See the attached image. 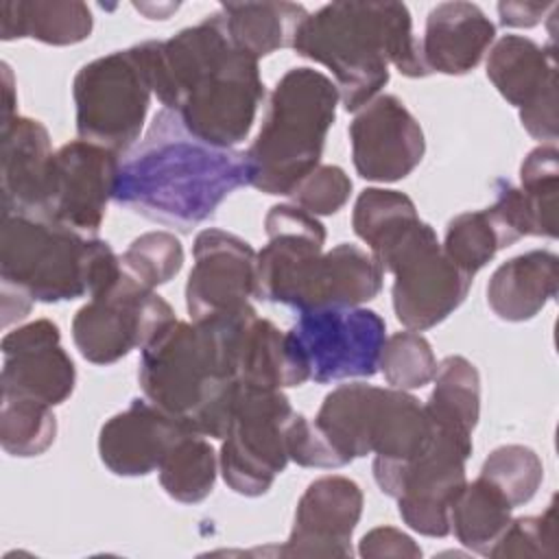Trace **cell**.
Segmentation results:
<instances>
[{"label": "cell", "instance_id": "cell-1", "mask_svg": "<svg viewBox=\"0 0 559 559\" xmlns=\"http://www.w3.org/2000/svg\"><path fill=\"white\" fill-rule=\"evenodd\" d=\"M153 94L201 142L238 146L264 98L258 59L238 50L216 15L168 39L142 41Z\"/></svg>", "mask_w": 559, "mask_h": 559}, {"label": "cell", "instance_id": "cell-2", "mask_svg": "<svg viewBox=\"0 0 559 559\" xmlns=\"http://www.w3.org/2000/svg\"><path fill=\"white\" fill-rule=\"evenodd\" d=\"M247 181L245 151L216 148L170 109L155 114L144 138L120 164L114 201L164 227L192 231Z\"/></svg>", "mask_w": 559, "mask_h": 559}, {"label": "cell", "instance_id": "cell-3", "mask_svg": "<svg viewBox=\"0 0 559 559\" xmlns=\"http://www.w3.org/2000/svg\"><path fill=\"white\" fill-rule=\"evenodd\" d=\"M293 50L325 66L345 111H358L389 83V66L408 79L430 72L404 2H330L301 22Z\"/></svg>", "mask_w": 559, "mask_h": 559}, {"label": "cell", "instance_id": "cell-4", "mask_svg": "<svg viewBox=\"0 0 559 559\" xmlns=\"http://www.w3.org/2000/svg\"><path fill=\"white\" fill-rule=\"evenodd\" d=\"M138 380L144 397L197 435L223 439L238 382L229 376L207 321L168 323L142 347Z\"/></svg>", "mask_w": 559, "mask_h": 559}, {"label": "cell", "instance_id": "cell-5", "mask_svg": "<svg viewBox=\"0 0 559 559\" xmlns=\"http://www.w3.org/2000/svg\"><path fill=\"white\" fill-rule=\"evenodd\" d=\"M120 275V255L109 242L41 218L2 214L0 284L26 293L33 301L94 297Z\"/></svg>", "mask_w": 559, "mask_h": 559}, {"label": "cell", "instance_id": "cell-6", "mask_svg": "<svg viewBox=\"0 0 559 559\" xmlns=\"http://www.w3.org/2000/svg\"><path fill=\"white\" fill-rule=\"evenodd\" d=\"M338 103L330 76L314 68H290L273 87L262 127L245 151L249 186L288 197L319 166Z\"/></svg>", "mask_w": 559, "mask_h": 559}, {"label": "cell", "instance_id": "cell-7", "mask_svg": "<svg viewBox=\"0 0 559 559\" xmlns=\"http://www.w3.org/2000/svg\"><path fill=\"white\" fill-rule=\"evenodd\" d=\"M151 94L153 85L142 44L85 63L72 81L79 140L118 155L131 151L144 129Z\"/></svg>", "mask_w": 559, "mask_h": 559}, {"label": "cell", "instance_id": "cell-8", "mask_svg": "<svg viewBox=\"0 0 559 559\" xmlns=\"http://www.w3.org/2000/svg\"><path fill=\"white\" fill-rule=\"evenodd\" d=\"M293 417L280 389L238 384L218 454V472L231 491L258 498L271 489L290 461L286 439Z\"/></svg>", "mask_w": 559, "mask_h": 559}, {"label": "cell", "instance_id": "cell-9", "mask_svg": "<svg viewBox=\"0 0 559 559\" xmlns=\"http://www.w3.org/2000/svg\"><path fill=\"white\" fill-rule=\"evenodd\" d=\"M393 273V310L406 330H428L445 321L467 297L472 277L443 251L435 229L419 221L380 262Z\"/></svg>", "mask_w": 559, "mask_h": 559}, {"label": "cell", "instance_id": "cell-10", "mask_svg": "<svg viewBox=\"0 0 559 559\" xmlns=\"http://www.w3.org/2000/svg\"><path fill=\"white\" fill-rule=\"evenodd\" d=\"M175 319L164 297L122 271L109 288L76 310L72 341L87 362L111 365L148 345Z\"/></svg>", "mask_w": 559, "mask_h": 559}, {"label": "cell", "instance_id": "cell-11", "mask_svg": "<svg viewBox=\"0 0 559 559\" xmlns=\"http://www.w3.org/2000/svg\"><path fill=\"white\" fill-rule=\"evenodd\" d=\"M288 336L317 384L371 378L386 341L384 319L369 308H319L299 312Z\"/></svg>", "mask_w": 559, "mask_h": 559}, {"label": "cell", "instance_id": "cell-12", "mask_svg": "<svg viewBox=\"0 0 559 559\" xmlns=\"http://www.w3.org/2000/svg\"><path fill=\"white\" fill-rule=\"evenodd\" d=\"M474 448L441 432L417 459L397 467H373L382 493L397 500L400 518L408 528L426 537L450 533V507L465 487V461Z\"/></svg>", "mask_w": 559, "mask_h": 559}, {"label": "cell", "instance_id": "cell-13", "mask_svg": "<svg viewBox=\"0 0 559 559\" xmlns=\"http://www.w3.org/2000/svg\"><path fill=\"white\" fill-rule=\"evenodd\" d=\"M118 153L85 140H72L50 159L39 218L96 236L118 179Z\"/></svg>", "mask_w": 559, "mask_h": 559}, {"label": "cell", "instance_id": "cell-14", "mask_svg": "<svg viewBox=\"0 0 559 559\" xmlns=\"http://www.w3.org/2000/svg\"><path fill=\"white\" fill-rule=\"evenodd\" d=\"M487 79L520 111V122L535 140L555 144L557 57L555 46H539L524 35H504L489 50Z\"/></svg>", "mask_w": 559, "mask_h": 559}, {"label": "cell", "instance_id": "cell-15", "mask_svg": "<svg viewBox=\"0 0 559 559\" xmlns=\"http://www.w3.org/2000/svg\"><path fill=\"white\" fill-rule=\"evenodd\" d=\"M349 142L356 173L378 183L408 177L426 153L417 118L393 94H378L356 111L349 124Z\"/></svg>", "mask_w": 559, "mask_h": 559}, {"label": "cell", "instance_id": "cell-16", "mask_svg": "<svg viewBox=\"0 0 559 559\" xmlns=\"http://www.w3.org/2000/svg\"><path fill=\"white\" fill-rule=\"evenodd\" d=\"M194 264L186 282V308L192 321L238 310L255 297L253 247L240 236L207 227L197 234Z\"/></svg>", "mask_w": 559, "mask_h": 559}, {"label": "cell", "instance_id": "cell-17", "mask_svg": "<svg viewBox=\"0 0 559 559\" xmlns=\"http://www.w3.org/2000/svg\"><path fill=\"white\" fill-rule=\"evenodd\" d=\"M269 242L255 258V297L290 306L310 264L323 253V223L295 203H277L264 216Z\"/></svg>", "mask_w": 559, "mask_h": 559}, {"label": "cell", "instance_id": "cell-18", "mask_svg": "<svg viewBox=\"0 0 559 559\" xmlns=\"http://www.w3.org/2000/svg\"><path fill=\"white\" fill-rule=\"evenodd\" d=\"M362 489L338 474L312 480L301 493L282 557H349L352 535L362 515Z\"/></svg>", "mask_w": 559, "mask_h": 559}, {"label": "cell", "instance_id": "cell-19", "mask_svg": "<svg viewBox=\"0 0 559 559\" xmlns=\"http://www.w3.org/2000/svg\"><path fill=\"white\" fill-rule=\"evenodd\" d=\"M2 393L26 395L50 406L66 402L76 384V369L61 347V332L50 319H35L2 338Z\"/></svg>", "mask_w": 559, "mask_h": 559}, {"label": "cell", "instance_id": "cell-20", "mask_svg": "<svg viewBox=\"0 0 559 559\" xmlns=\"http://www.w3.org/2000/svg\"><path fill=\"white\" fill-rule=\"evenodd\" d=\"M192 432L146 397L109 417L98 432V454L116 476H146L155 472L170 448Z\"/></svg>", "mask_w": 559, "mask_h": 559}, {"label": "cell", "instance_id": "cell-21", "mask_svg": "<svg viewBox=\"0 0 559 559\" xmlns=\"http://www.w3.org/2000/svg\"><path fill=\"white\" fill-rule=\"evenodd\" d=\"M55 151L48 129L35 120L15 114L0 127V190L2 214H22L39 218L50 159Z\"/></svg>", "mask_w": 559, "mask_h": 559}, {"label": "cell", "instance_id": "cell-22", "mask_svg": "<svg viewBox=\"0 0 559 559\" xmlns=\"http://www.w3.org/2000/svg\"><path fill=\"white\" fill-rule=\"evenodd\" d=\"M384 271L371 253L352 242L323 251L306 271L288 308L297 312L319 308H356L382 288Z\"/></svg>", "mask_w": 559, "mask_h": 559}, {"label": "cell", "instance_id": "cell-23", "mask_svg": "<svg viewBox=\"0 0 559 559\" xmlns=\"http://www.w3.org/2000/svg\"><path fill=\"white\" fill-rule=\"evenodd\" d=\"M496 37L493 22L478 4L441 2L430 9L419 41L426 70L461 76L472 72Z\"/></svg>", "mask_w": 559, "mask_h": 559}, {"label": "cell", "instance_id": "cell-24", "mask_svg": "<svg viewBox=\"0 0 559 559\" xmlns=\"http://www.w3.org/2000/svg\"><path fill=\"white\" fill-rule=\"evenodd\" d=\"M231 369L238 384L258 389L299 386L308 378V369L297 354L288 332L273 321L249 314L236 336Z\"/></svg>", "mask_w": 559, "mask_h": 559}, {"label": "cell", "instance_id": "cell-25", "mask_svg": "<svg viewBox=\"0 0 559 559\" xmlns=\"http://www.w3.org/2000/svg\"><path fill=\"white\" fill-rule=\"evenodd\" d=\"M437 437L426 406L402 389L378 386L371 419L369 450L373 467H397L421 456Z\"/></svg>", "mask_w": 559, "mask_h": 559}, {"label": "cell", "instance_id": "cell-26", "mask_svg": "<svg viewBox=\"0 0 559 559\" xmlns=\"http://www.w3.org/2000/svg\"><path fill=\"white\" fill-rule=\"evenodd\" d=\"M559 286V258L533 249L502 262L489 277L487 304L502 321L520 323L539 314Z\"/></svg>", "mask_w": 559, "mask_h": 559}, {"label": "cell", "instance_id": "cell-27", "mask_svg": "<svg viewBox=\"0 0 559 559\" xmlns=\"http://www.w3.org/2000/svg\"><path fill=\"white\" fill-rule=\"evenodd\" d=\"M94 28L92 11L79 0H7L0 4V39H37L48 46L85 41Z\"/></svg>", "mask_w": 559, "mask_h": 559}, {"label": "cell", "instance_id": "cell-28", "mask_svg": "<svg viewBox=\"0 0 559 559\" xmlns=\"http://www.w3.org/2000/svg\"><path fill=\"white\" fill-rule=\"evenodd\" d=\"M216 15L238 50L262 59L280 48H293L308 11L295 2H227Z\"/></svg>", "mask_w": 559, "mask_h": 559}, {"label": "cell", "instance_id": "cell-29", "mask_svg": "<svg viewBox=\"0 0 559 559\" xmlns=\"http://www.w3.org/2000/svg\"><path fill=\"white\" fill-rule=\"evenodd\" d=\"M426 413L437 432L474 448L472 432L480 417V376L465 356H445L435 371Z\"/></svg>", "mask_w": 559, "mask_h": 559}, {"label": "cell", "instance_id": "cell-30", "mask_svg": "<svg viewBox=\"0 0 559 559\" xmlns=\"http://www.w3.org/2000/svg\"><path fill=\"white\" fill-rule=\"evenodd\" d=\"M378 386L373 384H341L332 389L312 421L323 443L332 452L336 467L371 454L369 419Z\"/></svg>", "mask_w": 559, "mask_h": 559}, {"label": "cell", "instance_id": "cell-31", "mask_svg": "<svg viewBox=\"0 0 559 559\" xmlns=\"http://www.w3.org/2000/svg\"><path fill=\"white\" fill-rule=\"evenodd\" d=\"M419 221L413 199L386 188H365L352 212L354 234L369 247L378 264Z\"/></svg>", "mask_w": 559, "mask_h": 559}, {"label": "cell", "instance_id": "cell-32", "mask_svg": "<svg viewBox=\"0 0 559 559\" xmlns=\"http://www.w3.org/2000/svg\"><path fill=\"white\" fill-rule=\"evenodd\" d=\"M513 507L485 478L465 483L450 507V531L461 546L489 557V550L511 522Z\"/></svg>", "mask_w": 559, "mask_h": 559}, {"label": "cell", "instance_id": "cell-33", "mask_svg": "<svg viewBox=\"0 0 559 559\" xmlns=\"http://www.w3.org/2000/svg\"><path fill=\"white\" fill-rule=\"evenodd\" d=\"M157 472L159 485L173 500L194 504L212 493L218 456L203 435L188 432L170 448Z\"/></svg>", "mask_w": 559, "mask_h": 559}, {"label": "cell", "instance_id": "cell-34", "mask_svg": "<svg viewBox=\"0 0 559 559\" xmlns=\"http://www.w3.org/2000/svg\"><path fill=\"white\" fill-rule=\"evenodd\" d=\"M57 437L52 406L26 395L2 393L0 445L7 454L28 459L44 454Z\"/></svg>", "mask_w": 559, "mask_h": 559}, {"label": "cell", "instance_id": "cell-35", "mask_svg": "<svg viewBox=\"0 0 559 559\" xmlns=\"http://www.w3.org/2000/svg\"><path fill=\"white\" fill-rule=\"evenodd\" d=\"M441 247L461 271L474 277L500 249L507 247V242L496 218L485 207L454 216L445 227Z\"/></svg>", "mask_w": 559, "mask_h": 559}, {"label": "cell", "instance_id": "cell-36", "mask_svg": "<svg viewBox=\"0 0 559 559\" xmlns=\"http://www.w3.org/2000/svg\"><path fill=\"white\" fill-rule=\"evenodd\" d=\"M520 190L535 223V236H557V190L559 151L555 144H539L520 166Z\"/></svg>", "mask_w": 559, "mask_h": 559}, {"label": "cell", "instance_id": "cell-37", "mask_svg": "<svg viewBox=\"0 0 559 559\" xmlns=\"http://www.w3.org/2000/svg\"><path fill=\"white\" fill-rule=\"evenodd\" d=\"M478 476L489 480L515 509L535 498L544 480V463L535 450L509 443L487 454Z\"/></svg>", "mask_w": 559, "mask_h": 559}, {"label": "cell", "instance_id": "cell-38", "mask_svg": "<svg viewBox=\"0 0 559 559\" xmlns=\"http://www.w3.org/2000/svg\"><path fill=\"white\" fill-rule=\"evenodd\" d=\"M183 245L170 231H146L120 255L122 271L146 288L168 284L183 266Z\"/></svg>", "mask_w": 559, "mask_h": 559}, {"label": "cell", "instance_id": "cell-39", "mask_svg": "<svg viewBox=\"0 0 559 559\" xmlns=\"http://www.w3.org/2000/svg\"><path fill=\"white\" fill-rule=\"evenodd\" d=\"M378 371L393 389L413 391L432 382L437 358L430 343L415 330H404L386 336L380 352Z\"/></svg>", "mask_w": 559, "mask_h": 559}, {"label": "cell", "instance_id": "cell-40", "mask_svg": "<svg viewBox=\"0 0 559 559\" xmlns=\"http://www.w3.org/2000/svg\"><path fill=\"white\" fill-rule=\"evenodd\" d=\"M489 557H557L555 500L542 515L511 518Z\"/></svg>", "mask_w": 559, "mask_h": 559}, {"label": "cell", "instance_id": "cell-41", "mask_svg": "<svg viewBox=\"0 0 559 559\" xmlns=\"http://www.w3.org/2000/svg\"><path fill=\"white\" fill-rule=\"evenodd\" d=\"M352 194L349 175L334 164H319L306 175L288 194L295 205L304 207L312 216L336 214Z\"/></svg>", "mask_w": 559, "mask_h": 559}, {"label": "cell", "instance_id": "cell-42", "mask_svg": "<svg viewBox=\"0 0 559 559\" xmlns=\"http://www.w3.org/2000/svg\"><path fill=\"white\" fill-rule=\"evenodd\" d=\"M358 555L365 559H382V557H421V548L415 539L400 528L393 526H376L365 533L358 542Z\"/></svg>", "mask_w": 559, "mask_h": 559}, {"label": "cell", "instance_id": "cell-43", "mask_svg": "<svg viewBox=\"0 0 559 559\" xmlns=\"http://www.w3.org/2000/svg\"><path fill=\"white\" fill-rule=\"evenodd\" d=\"M557 2H500L498 15L500 24L509 28H531L537 26L548 11H555Z\"/></svg>", "mask_w": 559, "mask_h": 559}, {"label": "cell", "instance_id": "cell-44", "mask_svg": "<svg viewBox=\"0 0 559 559\" xmlns=\"http://www.w3.org/2000/svg\"><path fill=\"white\" fill-rule=\"evenodd\" d=\"M31 306L33 299L26 293L2 284V328H9L11 323L24 319L31 312Z\"/></svg>", "mask_w": 559, "mask_h": 559}, {"label": "cell", "instance_id": "cell-45", "mask_svg": "<svg viewBox=\"0 0 559 559\" xmlns=\"http://www.w3.org/2000/svg\"><path fill=\"white\" fill-rule=\"evenodd\" d=\"M2 85H4V107H2V120L7 118H13L17 111H15V105H17V98H15V90H13V74H11V68L9 63H2Z\"/></svg>", "mask_w": 559, "mask_h": 559}]
</instances>
